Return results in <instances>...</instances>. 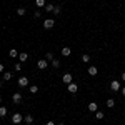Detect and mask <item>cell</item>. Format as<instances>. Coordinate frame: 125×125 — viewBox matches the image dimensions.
I'll use <instances>...</instances> for the list:
<instances>
[{
    "label": "cell",
    "mask_w": 125,
    "mask_h": 125,
    "mask_svg": "<svg viewBox=\"0 0 125 125\" xmlns=\"http://www.w3.org/2000/svg\"><path fill=\"white\" fill-rule=\"evenodd\" d=\"M42 25H43V29H45V30H50V29L55 27V20H53V19H45Z\"/></svg>",
    "instance_id": "1"
},
{
    "label": "cell",
    "mask_w": 125,
    "mask_h": 125,
    "mask_svg": "<svg viewBox=\"0 0 125 125\" xmlns=\"http://www.w3.org/2000/svg\"><path fill=\"white\" fill-rule=\"evenodd\" d=\"M10 120H12V124L19 125V124H22V122H23V115L17 112V114H13V115H12V118H10Z\"/></svg>",
    "instance_id": "2"
},
{
    "label": "cell",
    "mask_w": 125,
    "mask_h": 125,
    "mask_svg": "<svg viewBox=\"0 0 125 125\" xmlns=\"http://www.w3.org/2000/svg\"><path fill=\"white\" fill-rule=\"evenodd\" d=\"M110 88H112V92H120L122 85H120L118 80H112V82H110Z\"/></svg>",
    "instance_id": "3"
},
{
    "label": "cell",
    "mask_w": 125,
    "mask_h": 125,
    "mask_svg": "<svg viewBox=\"0 0 125 125\" xmlns=\"http://www.w3.org/2000/svg\"><path fill=\"white\" fill-rule=\"evenodd\" d=\"M48 65L50 63H48V60H45V58H40L39 62H37V68H40V70H45Z\"/></svg>",
    "instance_id": "4"
},
{
    "label": "cell",
    "mask_w": 125,
    "mask_h": 125,
    "mask_svg": "<svg viewBox=\"0 0 125 125\" xmlns=\"http://www.w3.org/2000/svg\"><path fill=\"white\" fill-rule=\"evenodd\" d=\"M19 87L20 88L29 87V77H19Z\"/></svg>",
    "instance_id": "5"
},
{
    "label": "cell",
    "mask_w": 125,
    "mask_h": 125,
    "mask_svg": "<svg viewBox=\"0 0 125 125\" xmlns=\"http://www.w3.org/2000/svg\"><path fill=\"white\" fill-rule=\"evenodd\" d=\"M67 90L70 92V94H77V92H78V85L75 83V82H72V83H68V85H67Z\"/></svg>",
    "instance_id": "6"
},
{
    "label": "cell",
    "mask_w": 125,
    "mask_h": 125,
    "mask_svg": "<svg viewBox=\"0 0 125 125\" xmlns=\"http://www.w3.org/2000/svg\"><path fill=\"white\" fill-rule=\"evenodd\" d=\"M87 73H88L90 77H95L97 73H98V68H97L95 65H90V67H88V70H87Z\"/></svg>",
    "instance_id": "7"
},
{
    "label": "cell",
    "mask_w": 125,
    "mask_h": 125,
    "mask_svg": "<svg viewBox=\"0 0 125 125\" xmlns=\"http://www.w3.org/2000/svg\"><path fill=\"white\" fill-rule=\"evenodd\" d=\"M12 102H13V104H20V102H22V94H20V92H15V94L12 95Z\"/></svg>",
    "instance_id": "8"
},
{
    "label": "cell",
    "mask_w": 125,
    "mask_h": 125,
    "mask_svg": "<svg viewBox=\"0 0 125 125\" xmlns=\"http://www.w3.org/2000/svg\"><path fill=\"white\" fill-rule=\"evenodd\" d=\"M87 108H88V112H94V114H95L97 110H98V104H97V102H90V104L87 105Z\"/></svg>",
    "instance_id": "9"
},
{
    "label": "cell",
    "mask_w": 125,
    "mask_h": 125,
    "mask_svg": "<svg viewBox=\"0 0 125 125\" xmlns=\"http://www.w3.org/2000/svg\"><path fill=\"white\" fill-rule=\"evenodd\" d=\"M27 60H29V53H27V52H20L19 53V62L22 63V62H27Z\"/></svg>",
    "instance_id": "10"
},
{
    "label": "cell",
    "mask_w": 125,
    "mask_h": 125,
    "mask_svg": "<svg viewBox=\"0 0 125 125\" xmlns=\"http://www.w3.org/2000/svg\"><path fill=\"white\" fill-rule=\"evenodd\" d=\"M62 80H63V83H72V73H63L62 75Z\"/></svg>",
    "instance_id": "11"
},
{
    "label": "cell",
    "mask_w": 125,
    "mask_h": 125,
    "mask_svg": "<svg viewBox=\"0 0 125 125\" xmlns=\"http://www.w3.org/2000/svg\"><path fill=\"white\" fill-rule=\"evenodd\" d=\"M60 52H62V55H63V57H68V55L72 53V48H70V47H63Z\"/></svg>",
    "instance_id": "12"
},
{
    "label": "cell",
    "mask_w": 125,
    "mask_h": 125,
    "mask_svg": "<svg viewBox=\"0 0 125 125\" xmlns=\"http://www.w3.org/2000/svg\"><path fill=\"white\" fill-rule=\"evenodd\" d=\"M50 65H52L53 68H60V65H62V62H60L58 58H53V60L50 62Z\"/></svg>",
    "instance_id": "13"
},
{
    "label": "cell",
    "mask_w": 125,
    "mask_h": 125,
    "mask_svg": "<svg viewBox=\"0 0 125 125\" xmlns=\"http://www.w3.org/2000/svg\"><path fill=\"white\" fill-rule=\"evenodd\" d=\"M53 9H55V5H53V3H47V5L43 7L45 13H50V12H53Z\"/></svg>",
    "instance_id": "14"
},
{
    "label": "cell",
    "mask_w": 125,
    "mask_h": 125,
    "mask_svg": "<svg viewBox=\"0 0 125 125\" xmlns=\"http://www.w3.org/2000/svg\"><path fill=\"white\" fill-rule=\"evenodd\" d=\"M19 53H20V52H19V50H17V48H10V50H9V55H10V57H12V58L19 57Z\"/></svg>",
    "instance_id": "15"
},
{
    "label": "cell",
    "mask_w": 125,
    "mask_h": 125,
    "mask_svg": "<svg viewBox=\"0 0 125 125\" xmlns=\"http://www.w3.org/2000/svg\"><path fill=\"white\" fill-rule=\"evenodd\" d=\"M23 122H25L27 125H32V124H33V117L30 115V114H29V115H25V117H23Z\"/></svg>",
    "instance_id": "16"
},
{
    "label": "cell",
    "mask_w": 125,
    "mask_h": 125,
    "mask_svg": "<svg viewBox=\"0 0 125 125\" xmlns=\"http://www.w3.org/2000/svg\"><path fill=\"white\" fill-rule=\"evenodd\" d=\"M12 77H13V75H12V72H3V75H2V78H3L5 82L12 80Z\"/></svg>",
    "instance_id": "17"
},
{
    "label": "cell",
    "mask_w": 125,
    "mask_h": 125,
    "mask_svg": "<svg viewBox=\"0 0 125 125\" xmlns=\"http://www.w3.org/2000/svg\"><path fill=\"white\" fill-rule=\"evenodd\" d=\"M25 13H27V9H25V7H19V9H17V15H19V17H23Z\"/></svg>",
    "instance_id": "18"
},
{
    "label": "cell",
    "mask_w": 125,
    "mask_h": 125,
    "mask_svg": "<svg viewBox=\"0 0 125 125\" xmlns=\"http://www.w3.org/2000/svg\"><path fill=\"white\" fill-rule=\"evenodd\" d=\"M105 105L108 107V108H114V107H115V100H114V98H107Z\"/></svg>",
    "instance_id": "19"
},
{
    "label": "cell",
    "mask_w": 125,
    "mask_h": 125,
    "mask_svg": "<svg viewBox=\"0 0 125 125\" xmlns=\"http://www.w3.org/2000/svg\"><path fill=\"white\" fill-rule=\"evenodd\" d=\"M95 118L97 120H102V118H105V114H104L102 110H97L95 112Z\"/></svg>",
    "instance_id": "20"
},
{
    "label": "cell",
    "mask_w": 125,
    "mask_h": 125,
    "mask_svg": "<svg viewBox=\"0 0 125 125\" xmlns=\"http://www.w3.org/2000/svg\"><path fill=\"white\" fill-rule=\"evenodd\" d=\"M52 13H53V15H60V13H62V7H60V5H55V9H53V12H52Z\"/></svg>",
    "instance_id": "21"
},
{
    "label": "cell",
    "mask_w": 125,
    "mask_h": 125,
    "mask_svg": "<svg viewBox=\"0 0 125 125\" xmlns=\"http://www.w3.org/2000/svg\"><path fill=\"white\" fill-rule=\"evenodd\" d=\"M7 114H9L7 107H0V117H7Z\"/></svg>",
    "instance_id": "22"
},
{
    "label": "cell",
    "mask_w": 125,
    "mask_h": 125,
    "mask_svg": "<svg viewBox=\"0 0 125 125\" xmlns=\"http://www.w3.org/2000/svg\"><path fill=\"white\" fill-rule=\"evenodd\" d=\"M35 5H37L39 9H42V7H45L47 3H45V0H35Z\"/></svg>",
    "instance_id": "23"
},
{
    "label": "cell",
    "mask_w": 125,
    "mask_h": 125,
    "mask_svg": "<svg viewBox=\"0 0 125 125\" xmlns=\"http://www.w3.org/2000/svg\"><path fill=\"white\" fill-rule=\"evenodd\" d=\"M82 62H83V63H88V62H90V55H88V53H83V55H82Z\"/></svg>",
    "instance_id": "24"
},
{
    "label": "cell",
    "mask_w": 125,
    "mask_h": 125,
    "mask_svg": "<svg viewBox=\"0 0 125 125\" xmlns=\"http://www.w3.org/2000/svg\"><path fill=\"white\" fill-rule=\"evenodd\" d=\"M29 90H30V94H39V87L37 85H30Z\"/></svg>",
    "instance_id": "25"
},
{
    "label": "cell",
    "mask_w": 125,
    "mask_h": 125,
    "mask_svg": "<svg viewBox=\"0 0 125 125\" xmlns=\"http://www.w3.org/2000/svg\"><path fill=\"white\" fill-rule=\"evenodd\" d=\"M53 58H55V57H53V53H52V52H48L47 55H45V60H48V62H52Z\"/></svg>",
    "instance_id": "26"
},
{
    "label": "cell",
    "mask_w": 125,
    "mask_h": 125,
    "mask_svg": "<svg viewBox=\"0 0 125 125\" xmlns=\"http://www.w3.org/2000/svg\"><path fill=\"white\" fill-rule=\"evenodd\" d=\"M13 70H15V72H20V70H22V63H15V65H13Z\"/></svg>",
    "instance_id": "27"
},
{
    "label": "cell",
    "mask_w": 125,
    "mask_h": 125,
    "mask_svg": "<svg viewBox=\"0 0 125 125\" xmlns=\"http://www.w3.org/2000/svg\"><path fill=\"white\" fill-rule=\"evenodd\" d=\"M33 17H35V19H40V17H42V12H40V10H37V12L33 13Z\"/></svg>",
    "instance_id": "28"
},
{
    "label": "cell",
    "mask_w": 125,
    "mask_h": 125,
    "mask_svg": "<svg viewBox=\"0 0 125 125\" xmlns=\"http://www.w3.org/2000/svg\"><path fill=\"white\" fill-rule=\"evenodd\" d=\"M3 72H5V65H3V63H0V73H3Z\"/></svg>",
    "instance_id": "29"
},
{
    "label": "cell",
    "mask_w": 125,
    "mask_h": 125,
    "mask_svg": "<svg viewBox=\"0 0 125 125\" xmlns=\"http://www.w3.org/2000/svg\"><path fill=\"white\" fill-rule=\"evenodd\" d=\"M120 94H122V95H124V98H125V85L120 88Z\"/></svg>",
    "instance_id": "30"
},
{
    "label": "cell",
    "mask_w": 125,
    "mask_h": 125,
    "mask_svg": "<svg viewBox=\"0 0 125 125\" xmlns=\"http://www.w3.org/2000/svg\"><path fill=\"white\" fill-rule=\"evenodd\" d=\"M120 78H122V80L125 82V72H122V75H120Z\"/></svg>",
    "instance_id": "31"
},
{
    "label": "cell",
    "mask_w": 125,
    "mask_h": 125,
    "mask_svg": "<svg viewBox=\"0 0 125 125\" xmlns=\"http://www.w3.org/2000/svg\"><path fill=\"white\" fill-rule=\"evenodd\" d=\"M45 125H55V124H53V122H47Z\"/></svg>",
    "instance_id": "32"
},
{
    "label": "cell",
    "mask_w": 125,
    "mask_h": 125,
    "mask_svg": "<svg viewBox=\"0 0 125 125\" xmlns=\"http://www.w3.org/2000/svg\"><path fill=\"white\" fill-rule=\"evenodd\" d=\"M57 125H65V124H63V122H58V124Z\"/></svg>",
    "instance_id": "33"
},
{
    "label": "cell",
    "mask_w": 125,
    "mask_h": 125,
    "mask_svg": "<svg viewBox=\"0 0 125 125\" xmlns=\"http://www.w3.org/2000/svg\"><path fill=\"white\" fill-rule=\"evenodd\" d=\"M0 104H2V95H0Z\"/></svg>",
    "instance_id": "34"
},
{
    "label": "cell",
    "mask_w": 125,
    "mask_h": 125,
    "mask_svg": "<svg viewBox=\"0 0 125 125\" xmlns=\"http://www.w3.org/2000/svg\"><path fill=\"white\" fill-rule=\"evenodd\" d=\"M20 2H23V0H20Z\"/></svg>",
    "instance_id": "35"
}]
</instances>
